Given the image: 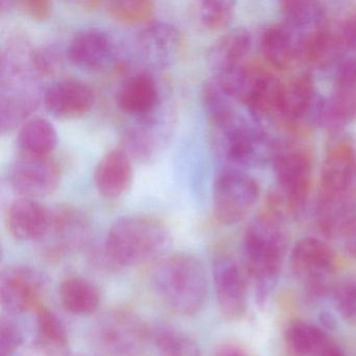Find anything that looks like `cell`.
Instances as JSON below:
<instances>
[{
	"label": "cell",
	"mask_w": 356,
	"mask_h": 356,
	"mask_svg": "<svg viewBox=\"0 0 356 356\" xmlns=\"http://www.w3.org/2000/svg\"><path fill=\"white\" fill-rule=\"evenodd\" d=\"M259 197V186L255 179L239 168H225L214 181V218L224 225L241 222L249 216Z\"/></svg>",
	"instance_id": "ba28073f"
},
{
	"label": "cell",
	"mask_w": 356,
	"mask_h": 356,
	"mask_svg": "<svg viewBox=\"0 0 356 356\" xmlns=\"http://www.w3.org/2000/svg\"><path fill=\"white\" fill-rule=\"evenodd\" d=\"M212 270L220 312L229 320H239L247 312L248 305L247 284L243 272L228 255L216 256Z\"/></svg>",
	"instance_id": "7c38bea8"
},
{
	"label": "cell",
	"mask_w": 356,
	"mask_h": 356,
	"mask_svg": "<svg viewBox=\"0 0 356 356\" xmlns=\"http://www.w3.org/2000/svg\"><path fill=\"white\" fill-rule=\"evenodd\" d=\"M316 220L325 237L345 241L356 230V193L318 195Z\"/></svg>",
	"instance_id": "5bb4252c"
},
{
	"label": "cell",
	"mask_w": 356,
	"mask_h": 356,
	"mask_svg": "<svg viewBox=\"0 0 356 356\" xmlns=\"http://www.w3.org/2000/svg\"><path fill=\"white\" fill-rule=\"evenodd\" d=\"M285 24L298 39L312 34L326 26L324 6L310 0H289L282 3Z\"/></svg>",
	"instance_id": "4316f807"
},
{
	"label": "cell",
	"mask_w": 356,
	"mask_h": 356,
	"mask_svg": "<svg viewBox=\"0 0 356 356\" xmlns=\"http://www.w3.org/2000/svg\"><path fill=\"white\" fill-rule=\"evenodd\" d=\"M213 356H250L245 349L232 343H225L218 346Z\"/></svg>",
	"instance_id": "b9f144b4"
},
{
	"label": "cell",
	"mask_w": 356,
	"mask_h": 356,
	"mask_svg": "<svg viewBox=\"0 0 356 356\" xmlns=\"http://www.w3.org/2000/svg\"><path fill=\"white\" fill-rule=\"evenodd\" d=\"M154 122H143L136 128L127 131L122 137L120 149L131 158V159L145 161L153 155L157 145L156 136L149 126Z\"/></svg>",
	"instance_id": "836d02e7"
},
{
	"label": "cell",
	"mask_w": 356,
	"mask_h": 356,
	"mask_svg": "<svg viewBox=\"0 0 356 356\" xmlns=\"http://www.w3.org/2000/svg\"><path fill=\"white\" fill-rule=\"evenodd\" d=\"M62 305L74 316H90L101 303V293L95 283L82 277H70L60 285Z\"/></svg>",
	"instance_id": "83f0119b"
},
{
	"label": "cell",
	"mask_w": 356,
	"mask_h": 356,
	"mask_svg": "<svg viewBox=\"0 0 356 356\" xmlns=\"http://www.w3.org/2000/svg\"><path fill=\"white\" fill-rule=\"evenodd\" d=\"M298 41V59L318 70L339 65L348 51L337 29L333 30L327 24Z\"/></svg>",
	"instance_id": "ffe728a7"
},
{
	"label": "cell",
	"mask_w": 356,
	"mask_h": 356,
	"mask_svg": "<svg viewBox=\"0 0 356 356\" xmlns=\"http://www.w3.org/2000/svg\"><path fill=\"white\" fill-rule=\"evenodd\" d=\"M172 245L168 227L147 216H127L114 222L106 236L108 261L118 266H133L163 259Z\"/></svg>",
	"instance_id": "7a4b0ae2"
},
{
	"label": "cell",
	"mask_w": 356,
	"mask_h": 356,
	"mask_svg": "<svg viewBox=\"0 0 356 356\" xmlns=\"http://www.w3.org/2000/svg\"><path fill=\"white\" fill-rule=\"evenodd\" d=\"M49 235L54 239L53 251L63 253L86 245L90 237V225L76 208L58 207L51 211V228L47 236Z\"/></svg>",
	"instance_id": "44dd1931"
},
{
	"label": "cell",
	"mask_w": 356,
	"mask_h": 356,
	"mask_svg": "<svg viewBox=\"0 0 356 356\" xmlns=\"http://www.w3.org/2000/svg\"><path fill=\"white\" fill-rule=\"evenodd\" d=\"M337 31L347 51H356V12L349 14Z\"/></svg>",
	"instance_id": "60d3db41"
},
{
	"label": "cell",
	"mask_w": 356,
	"mask_h": 356,
	"mask_svg": "<svg viewBox=\"0 0 356 356\" xmlns=\"http://www.w3.org/2000/svg\"><path fill=\"white\" fill-rule=\"evenodd\" d=\"M346 251L351 256L352 258L356 259V230L343 241Z\"/></svg>",
	"instance_id": "7bdbcfd3"
},
{
	"label": "cell",
	"mask_w": 356,
	"mask_h": 356,
	"mask_svg": "<svg viewBox=\"0 0 356 356\" xmlns=\"http://www.w3.org/2000/svg\"><path fill=\"white\" fill-rule=\"evenodd\" d=\"M22 343V328L13 321L3 320L0 324V356H12Z\"/></svg>",
	"instance_id": "74e56055"
},
{
	"label": "cell",
	"mask_w": 356,
	"mask_h": 356,
	"mask_svg": "<svg viewBox=\"0 0 356 356\" xmlns=\"http://www.w3.org/2000/svg\"><path fill=\"white\" fill-rule=\"evenodd\" d=\"M184 39L180 31L168 22H151L137 37L141 57L151 66L168 68L175 65L183 53Z\"/></svg>",
	"instance_id": "8fae6325"
},
{
	"label": "cell",
	"mask_w": 356,
	"mask_h": 356,
	"mask_svg": "<svg viewBox=\"0 0 356 356\" xmlns=\"http://www.w3.org/2000/svg\"><path fill=\"white\" fill-rule=\"evenodd\" d=\"M335 87L356 88V57L345 58L337 66Z\"/></svg>",
	"instance_id": "ab89813d"
},
{
	"label": "cell",
	"mask_w": 356,
	"mask_h": 356,
	"mask_svg": "<svg viewBox=\"0 0 356 356\" xmlns=\"http://www.w3.org/2000/svg\"><path fill=\"white\" fill-rule=\"evenodd\" d=\"M13 9L37 22H44L51 16L53 3L47 0H22L13 1Z\"/></svg>",
	"instance_id": "f35d334b"
},
{
	"label": "cell",
	"mask_w": 356,
	"mask_h": 356,
	"mask_svg": "<svg viewBox=\"0 0 356 356\" xmlns=\"http://www.w3.org/2000/svg\"><path fill=\"white\" fill-rule=\"evenodd\" d=\"M154 345L159 356H202L199 346L189 335L170 327L156 331Z\"/></svg>",
	"instance_id": "1f68e13d"
},
{
	"label": "cell",
	"mask_w": 356,
	"mask_h": 356,
	"mask_svg": "<svg viewBox=\"0 0 356 356\" xmlns=\"http://www.w3.org/2000/svg\"><path fill=\"white\" fill-rule=\"evenodd\" d=\"M118 108L127 115L143 122H154L159 107L160 91L157 82L147 74H136L127 79L116 97Z\"/></svg>",
	"instance_id": "2e32d148"
},
{
	"label": "cell",
	"mask_w": 356,
	"mask_h": 356,
	"mask_svg": "<svg viewBox=\"0 0 356 356\" xmlns=\"http://www.w3.org/2000/svg\"><path fill=\"white\" fill-rule=\"evenodd\" d=\"M17 143L19 156L51 157V154L57 147V131L45 118H31L20 127Z\"/></svg>",
	"instance_id": "d4e9b609"
},
{
	"label": "cell",
	"mask_w": 356,
	"mask_h": 356,
	"mask_svg": "<svg viewBox=\"0 0 356 356\" xmlns=\"http://www.w3.org/2000/svg\"><path fill=\"white\" fill-rule=\"evenodd\" d=\"M235 1L206 0L199 3L197 16L203 28L210 32H220L228 28L235 14Z\"/></svg>",
	"instance_id": "e575fe53"
},
{
	"label": "cell",
	"mask_w": 356,
	"mask_h": 356,
	"mask_svg": "<svg viewBox=\"0 0 356 356\" xmlns=\"http://www.w3.org/2000/svg\"><path fill=\"white\" fill-rule=\"evenodd\" d=\"M251 47V34L245 29H233L220 37L209 51V63L216 76L245 63Z\"/></svg>",
	"instance_id": "cb8c5ba5"
},
{
	"label": "cell",
	"mask_w": 356,
	"mask_h": 356,
	"mask_svg": "<svg viewBox=\"0 0 356 356\" xmlns=\"http://www.w3.org/2000/svg\"><path fill=\"white\" fill-rule=\"evenodd\" d=\"M287 346L299 356H343L326 331L309 323H293L285 333Z\"/></svg>",
	"instance_id": "603a6c76"
},
{
	"label": "cell",
	"mask_w": 356,
	"mask_h": 356,
	"mask_svg": "<svg viewBox=\"0 0 356 356\" xmlns=\"http://www.w3.org/2000/svg\"><path fill=\"white\" fill-rule=\"evenodd\" d=\"M202 99L210 124L216 131L222 130L232 124L239 116L233 107L231 102L233 99L227 95L216 79L208 81L204 85Z\"/></svg>",
	"instance_id": "f546056e"
},
{
	"label": "cell",
	"mask_w": 356,
	"mask_h": 356,
	"mask_svg": "<svg viewBox=\"0 0 356 356\" xmlns=\"http://www.w3.org/2000/svg\"><path fill=\"white\" fill-rule=\"evenodd\" d=\"M92 343L99 356H147L149 337L136 314L116 309L97 321Z\"/></svg>",
	"instance_id": "8992f818"
},
{
	"label": "cell",
	"mask_w": 356,
	"mask_h": 356,
	"mask_svg": "<svg viewBox=\"0 0 356 356\" xmlns=\"http://www.w3.org/2000/svg\"><path fill=\"white\" fill-rule=\"evenodd\" d=\"M133 181L132 159L122 149L103 156L95 170V186L106 200L124 197Z\"/></svg>",
	"instance_id": "d6986e66"
},
{
	"label": "cell",
	"mask_w": 356,
	"mask_h": 356,
	"mask_svg": "<svg viewBox=\"0 0 356 356\" xmlns=\"http://www.w3.org/2000/svg\"><path fill=\"white\" fill-rule=\"evenodd\" d=\"M61 180V168L53 157L19 156L9 174L11 188L18 197L38 200L51 195Z\"/></svg>",
	"instance_id": "30bf717a"
},
{
	"label": "cell",
	"mask_w": 356,
	"mask_h": 356,
	"mask_svg": "<svg viewBox=\"0 0 356 356\" xmlns=\"http://www.w3.org/2000/svg\"><path fill=\"white\" fill-rule=\"evenodd\" d=\"M153 285L160 300L181 316L199 314L207 302V272L203 262L191 254L177 253L160 260Z\"/></svg>",
	"instance_id": "3957f363"
},
{
	"label": "cell",
	"mask_w": 356,
	"mask_h": 356,
	"mask_svg": "<svg viewBox=\"0 0 356 356\" xmlns=\"http://www.w3.org/2000/svg\"><path fill=\"white\" fill-rule=\"evenodd\" d=\"M291 273L312 301L334 289L335 254L325 241L305 237L296 243L289 257Z\"/></svg>",
	"instance_id": "5b68a950"
},
{
	"label": "cell",
	"mask_w": 356,
	"mask_h": 356,
	"mask_svg": "<svg viewBox=\"0 0 356 356\" xmlns=\"http://www.w3.org/2000/svg\"><path fill=\"white\" fill-rule=\"evenodd\" d=\"M51 222V210L38 200L18 197L8 208V229L14 238L34 241L45 238Z\"/></svg>",
	"instance_id": "e0dca14e"
},
{
	"label": "cell",
	"mask_w": 356,
	"mask_h": 356,
	"mask_svg": "<svg viewBox=\"0 0 356 356\" xmlns=\"http://www.w3.org/2000/svg\"><path fill=\"white\" fill-rule=\"evenodd\" d=\"M284 222L268 211L255 216L243 235V261L260 305L276 286L286 257L289 234Z\"/></svg>",
	"instance_id": "6da1fadb"
},
{
	"label": "cell",
	"mask_w": 356,
	"mask_h": 356,
	"mask_svg": "<svg viewBox=\"0 0 356 356\" xmlns=\"http://www.w3.org/2000/svg\"><path fill=\"white\" fill-rule=\"evenodd\" d=\"M272 163L279 193L270 197L268 211L286 222L303 212L309 197L314 170L312 154L293 143L277 145Z\"/></svg>",
	"instance_id": "277c9868"
},
{
	"label": "cell",
	"mask_w": 356,
	"mask_h": 356,
	"mask_svg": "<svg viewBox=\"0 0 356 356\" xmlns=\"http://www.w3.org/2000/svg\"><path fill=\"white\" fill-rule=\"evenodd\" d=\"M45 279L36 268L26 264L8 266L0 277V301L11 314H22L40 307Z\"/></svg>",
	"instance_id": "9c48e42d"
},
{
	"label": "cell",
	"mask_w": 356,
	"mask_h": 356,
	"mask_svg": "<svg viewBox=\"0 0 356 356\" xmlns=\"http://www.w3.org/2000/svg\"><path fill=\"white\" fill-rule=\"evenodd\" d=\"M356 193V149L347 141L335 143L321 170L318 195Z\"/></svg>",
	"instance_id": "4fadbf2b"
},
{
	"label": "cell",
	"mask_w": 356,
	"mask_h": 356,
	"mask_svg": "<svg viewBox=\"0 0 356 356\" xmlns=\"http://www.w3.org/2000/svg\"><path fill=\"white\" fill-rule=\"evenodd\" d=\"M282 83L268 72L260 76L245 103L255 120L279 116Z\"/></svg>",
	"instance_id": "f1b7e54d"
},
{
	"label": "cell",
	"mask_w": 356,
	"mask_h": 356,
	"mask_svg": "<svg viewBox=\"0 0 356 356\" xmlns=\"http://www.w3.org/2000/svg\"><path fill=\"white\" fill-rule=\"evenodd\" d=\"M43 102L51 115L59 120H76L90 111L95 103V95L86 83L65 79L47 87Z\"/></svg>",
	"instance_id": "9a60e30c"
},
{
	"label": "cell",
	"mask_w": 356,
	"mask_h": 356,
	"mask_svg": "<svg viewBox=\"0 0 356 356\" xmlns=\"http://www.w3.org/2000/svg\"><path fill=\"white\" fill-rule=\"evenodd\" d=\"M260 44L264 59L276 70H285L298 59L299 41L284 24H275L266 29Z\"/></svg>",
	"instance_id": "484cf974"
},
{
	"label": "cell",
	"mask_w": 356,
	"mask_h": 356,
	"mask_svg": "<svg viewBox=\"0 0 356 356\" xmlns=\"http://www.w3.org/2000/svg\"><path fill=\"white\" fill-rule=\"evenodd\" d=\"M115 45L105 31L86 29L74 34L68 44L67 56L76 67L86 70H99L113 59Z\"/></svg>",
	"instance_id": "ac0fdd59"
},
{
	"label": "cell",
	"mask_w": 356,
	"mask_h": 356,
	"mask_svg": "<svg viewBox=\"0 0 356 356\" xmlns=\"http://www.w3.org/2000/svg\"><path fill=\"white\" fill-rule=\"evenodd\" d=\"M38 341L37 347L47 355H61L67 347L68 337L65 326L49 308H38L37 314Z\"/></svg>",
	"instance_id": "4dcf8cb0"
},
{
	"label": "cell",
	"mask_w": 356,
	"mask_h": 356,
	"mask_svg": "<svg viewBox=\"0 0 356 356\" xmlns=\"http://www.w3.org/2000/svg\"><path fill=\"white\" fill-rule=\"evenodd\" d=\"M314 80L308 74H300L282 83L279 118L287 122H296L312 116L318 102Z\"/></svg>",
	"instance_id": "7402d4cb"
},
{
	"label": "cell",
	"mask_w": 356,
	"mask_h": 356,
	"mask_svg": "<svg viewBox=\"0 0 356 356\" xmlns=\"http://www.w3.org/2000/svg\"><path fill=\"white\" fill-rule=\"evenodd\" d=\"M216 133L220 153L232 168H260L273 161L277 145L255 122L239 115L232 124Z\"/></svg>",
	"instance_id": "52a82bcc"
},
{
	"label": "cell",
	"mask_w": 356,
	"mask_h": 356,
	"mask_svg": "<svg viewBox=\"0 0 356 356\" xmlns=\"http://www.w3.org/2000/svg\"><path fill=\"white\" fill-rule=\"evenodd\" d=\"M108 14L115 22L128 26L147 24L155 14V3L149 0H120L105 3Z\"/></svg>",
	"instance_id": "d6a6232c"
},
{
	"label": "cell",
	"mask_w": 356,
	"mask_h": 356,
	"mask_svg": "<svg viewBox=\"0 0 356 356\" xmlns=\"http://www.w3.org/2000/svg\"><path fill=\"white\" fill-rule=\"evenodd\" d=\"M62 59L60 51L51 45L33 49L31 64L37 79L49 78L59 70Z\"/></svg>",
	"instance_id": "8d00e7d4"
},
{
	"label": "cell",
	"mask_w": 356,
	"mask_h": 356,
	"mask_svg": "<svg viewBox=\"0 0 356 356\" xmlns=\"http://www.w3.org/2000/svg\"><path fill=\"white\" fill-rule=\"evenodd\" d=\"M332 295L335 308L341 318L356 325V274L335 283Z\"/></svg>",
	"instance_id": "d590c367"
}]
</instances>
